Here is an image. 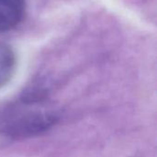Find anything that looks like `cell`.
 Returning <instances> with one entry per match:
<instances>
[{"mask_svg":"<svg viewBox=\"0 0 157 157\" xmlns=\"http://www.w3.org/2000/svg\"><path fill=\"white\" fill-rule=\"evenodd\" d=\"M26 0H0V32L17 26L25 15Z\"/></svg>","mask_w":157,"mask_h":157,"instance_id":"obj_2","label":"cell"},{"mask_svg":"<svg viewBox=\"0 0 157 157\" xmlns=\"http://www.w3.org/2000/svg\"><path fill=\"white\" fill-rule=\"evenodd\" d=\"M57 120L56 111L41 96L29 95L0 106V134L15 138L36 135Z\"/></svg>","mask_w":157,"mask_h":157,"instance_id":"obj_1","label":"cell"},{"mask_svg":"<svg viewBox=\"0 0 157 157\" xmlns=\"http://www.w3.org/2000/svg\"><path fill=\"white\" fill-rule=\"evenodd\" d=\"M17 58L14 51L6 44L0 43V86L6 85L14 75Z\"/></svg>","mask_w":157,"mask_h":157,"instance_id":"obj_3","label":"cell"}]
</instances>
